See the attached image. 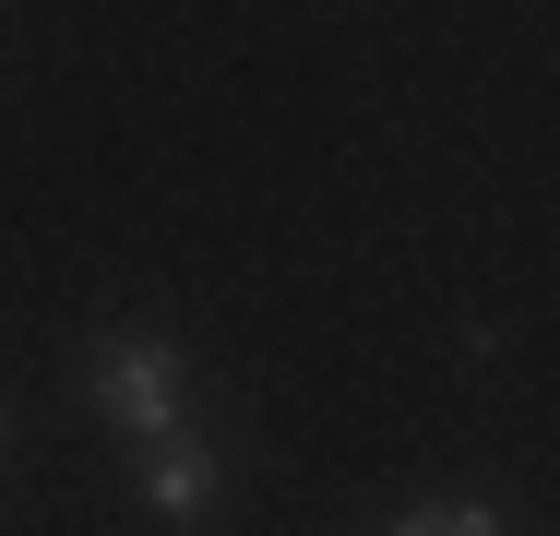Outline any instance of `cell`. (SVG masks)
I'll list each match as a JSON object with an SVG mask.
<instances>
[{"mask_svg": "<svg viewBox=\"0 0 560 536\" xmlns=\"http://www.w3.org/2000/svg\"><path fill=\"white\" fill-rule=\"evenodd\" d=\"M84 394H96L108 429L167 441V429H191V358H179L167 334H108V346L84 358Z\"/></svg>", "mask_w": 560, "mask_h": 536, "instance_id": "obj_1", "label": "cell"}, {"mask_svg": "<svg viewBox=\"0 0 560 536\" xmlns=\"http://www.w3.org/2000/svg\"><path fill=\"white\" fill-rule=\"evenodd\" d=\"M143 501H155L167 525H203V513H215V453H203L191 429L143 441Z\"/></svg>", "mask_w": 560, "mask_h": 536, "instance_id": "obj_2", "label": "cell"}, {"mask_svg": "<svg viewBox=\"0 0 560 536\" xmlns=\"http://www.w3.org/2000/svg\"><path fill=\"white\" fill-rule=\"evenodd\" d=\"M394 536H501V513H477V501H442V513H406Z\"/></svg>", "mask_w": 560, "mask_h": 536, "instance_id": "obj_3", "label": "cell"}]
</instances>
